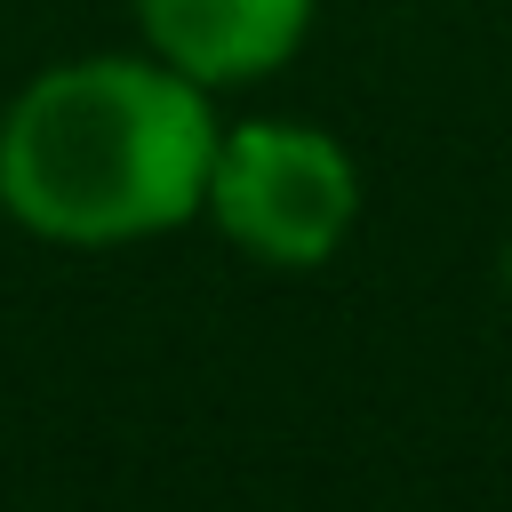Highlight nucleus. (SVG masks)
<instances>
[{"mask_svg":"<svg viewBox=\"0 0 512 512\" xmlns=\"http://www.w3.org/2000/svg\"><path fill=\"white\" fill-rule=\"evenodd\" d=\"M200 216L248 264L320 272L360 224V168L312 120H240L216 136Z\"/></svg>","mask_w":512,"mask_h":512,"instance_id":"f03ea898","label":"nucleus"},{"mask_svg":"<svg viewBox=\"0 0 512 512\" xmlns=\"http://www.w3.org/2000/svg\"><path fill=\"white\" fill-rule=\"evenodd\" d=\"M504 288H512V240H504Z\"/></svg>","mask_w":512,"mask_h":512,"instance_id":"20e7f679","label":"nucleus"},{"mask_svg":"<svg viewBox=\"0 0 512 512\" xmlns=\"http://www.w3.org/2000/svg\"><path fill=\"white\" fill-rule=\"evenodd\" d=\"M312 8L320 0H136V24H144V48L184 80L240 88L280 72L304 48Z\"/></svg>","mask_w":512,"mask_h":512,"instance_id":"7ed1b4c3","label":"nucleus"},{"mask_svg":"<svg viewBox=\"0 0 512 512\" xmlns=\"http://www.w3.org/2000/svg\"><path fill=\"white\" fill-rule=\"evenodd\" d=\"M224 120L160 56H72L0 112V208L56 248L160 240L208 208Z\"/></svg>","mask_w":512,"mask_h":512,"instance_id":"f257e3e1","label":"nucleus"}]
</instances>
